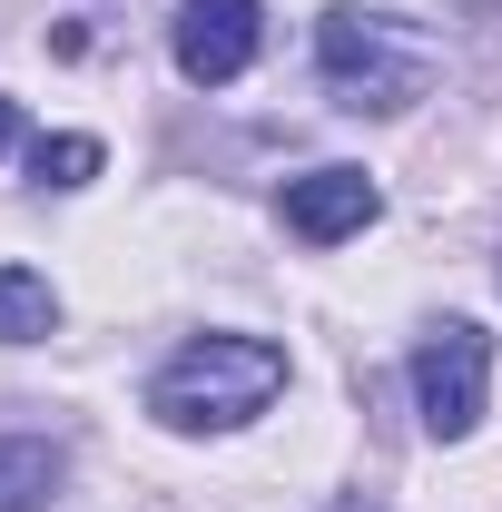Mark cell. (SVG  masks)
I'll return each mask as SVG.
<instances>
[{"label":"cell","mask_w":502,"mask_h":512,"mask_svg":"<svg viewBox=\"0 0 502 512\" xmlns=\"http://www.w3.org/2000/svg\"><path fill=\"white\" fill-rule=\"evenodd\" d=\"M335 512H384V503H375V493H335Z\"/></svg>","instance_id":"obj_9"},{"label":"cell","mask_w":502,"mask_h":512,"mask_svg":"<svg viewBox=\"0 0 502 512\" xmlns=\"http://www.w3.org/2000/svg\"><path fill=\"white\" fill-rule=\"evenodd\" d=\"M50 325H60L50 276H30V266H0V345H40Z\"/></svg>","instance_id":"obj_7"},{"label":"cell","mask_w":502,"mask_h":512,"mask_svg":"<svg viewBox=\"0 0 502 512\" xmlns=\"http://www.w3.org/2000/svg\"><path fill=\"white\" fill-rule=\"evenodd\" d=\"M168 50H178V79H188V89L247 79L256 50H266V0H178Z\"/></svg>","instance_id":"obj_4"},{"label":"cell","mask_w":502,"mask_h":512,"mask_svg":"<svg viewBox=\"0 0 502 512\" xmlns=\"http://www.w3.org/2000/svg\"><path fill=\"white\" fill-rule=\"evenodd\" d=\"M30 168H40V188H89V178L109 168V148L69 128V138H40V148H30Z\"/></svg>","instance_id":"obj_8"},{"label":"cell","mask_w":502,"mask_h":512,"mask_svg":"<svg viewBox=\"0 0 502 512\" xmlns=\"http://www.w3.org/2000/svg\"><path fill=\"white\" fill-rule=\"evenodd\" d=\"M286 237H306V247H345V237H365L384 217V188L365 168H306V178H286Z\"/></svg>","instance_id":"obj_5"},{"label":"cell","mask_w":502,"mask_h":512,"mask_svg":"<svg viewBox=\"0 0 502 512\" xmlns=\"http://www.w3.org/2000/svg\"><path fill=\"white\" fill-rule=\"evenodd\" d=\"M483 394H493V335L473 316L424 325V345H414V414H424V434L463 444L483 424Z\"/></svg>","instance_id":"obj_3"},{"label":"cell","mask_w":502,"mask_h":512,"mask_svg":"<svg viewBox=\"0 0 502 512\" xmlns=\"http://www.w3.org/2000/svg\"><path fill=\"white\" fill-rule=\"evenodd\" d=\"M60 483H69V453L50 434H0V512L60 503Z\"/></svg>","instance_id":"obj_6"},{"label":"cell","mask_w":502,"mask_h":512,"mask_svg":"<svg viewBox=\"0 0 502 512\" xmlns=\"http://www.w3.org/2000/svg\"><path fill=\"white\" fill-rule=\"evenodd\" d=\"M315 79H325V99L355 109V119H404L443 79V40L424 20H404V10H355V0H335V10L315 20Z\"/></svg>","instance_id":"obj_1"},{"label":"cell","mask_w":502,"mask_h":512,"mask_svg":"<svg viewBox=\"0 0 502 512\" xmlns=\"http://www.w3.org/2000/svg\"><path fill=\"white\" fill-rule=\"evenodd\" d=\"M10 138H20V109H10V99H0V148H10Z\"/></svg>","instance_id":"obj_10"},{"label":"cell","mask_w":502,"mask_h":512,"mask_svg":"<svg viewBox=\"0 0 502 512\" xmlns=\"http://www.w3.org/2000/svg\"><path fill=\"white\" fill-rule=\"evenodd\" d=\"M276 394H286V345L217 325V335H188V345L148 375V414H158L168 434H237Z\"/></svg>","instance_id":"obj_2"}]
</instances>
